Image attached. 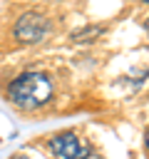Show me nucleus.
<instances>
[{"label":"nucleus","instance_id":"nucleus-1","mask_svg":"<svg viewBox=\"0 0 149 159\" xmlns=\"http://www.w3.org/2000/svg\"><path fill=\"white\" fill-rule=\"evenodd\" d=\"M52 80L50 75L45 72H22L20 77H15L7 87V97L15 107L25 109V112H32V109H40L45 107L50 99H52Z\"/></svg>","mask_w":149,"mask_h":159},{"label":"nucleus","instance_id":"nucleus-2","mask_svg":"<svg viewBox=\"0 0 149 159\" xmlns=\"http://www.w3.org/2000/svg\"><path fill=\"white\" fill-rule=\"evenodd\" d=\"M47 30H50V20H47L42 12L30 10V12H22V15L17 17V22H15V27H12V35H15V40L22 42V45H37V42L47 35Z\"/></svg>","mask_w":149,"mask_h":159},{"label":"nucleus","instance_id":"nucleus-3","mask_svg":"<svg viewBox=\"0 0 149 159\" xmlns=\"http://www.w3.org/2000/svg\"><path fill=\"white\" fill-rule=\"evenodd\" d=\"M50 152L57 154L60 159H87L89 157V147H84L74 132H60V134H55L50 139Z\"/></svg>","mask_w":149,"mask_h":159},{"label":"nucleus","instance_id":"nucleus-4","mask_svg":"<svg viewBox=\"0 0 149 159\" xmlns=\"http://www.w3.org/2000/svg\"><path fill=\"white\" fill-rule=\"evenodd\" d=\"M144 144H147V149H149V129H147V134H144Z\"/></svg>","mask_w":149,"mask_h":159},{"label":"nucleus","instance_id":"nucleus-5","mask_svg":"<svg viewBox=\"0 0 149 159\" xmlns=\"http://www.w3.org/2000/svg\"><path fill=\"white\" fill-rule=\"evenodd\" d=\"M12 159H27V157H12Z\"/></svg>","mask_w":149,"mask_h":159},{"label":"nucleus","instance_id":"nucleus-6","mask_svg":"<svg viewBox=\"0 0 149 159\" xmlns=\"http://www.w3.org/2000/svg\"><path fill=\"white\" fill-rule=\"evenodd\" d=\"M147 30H149V20H147Z\"/></svg>","mask_w":149,"mask_h":159},{"label":"nucleus","instance_id":"nucleus-7","mask_svg":"<svg viewBox=\"0 0 149 159\" xmlns=\"http://www.w3.org/2000/svg\"><path fill=\"white\" fill-rule=\"evenodd\" d=\"M144 2H149V0H144Z\"/></svg>","mask_w":149,"mask_h":159}]
</instances>
